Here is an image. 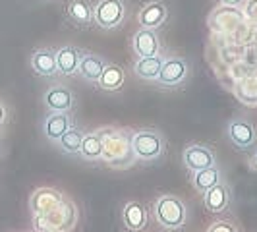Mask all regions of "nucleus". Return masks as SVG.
<instances>
[{
	"mask_svg": "<svg viewBox=\"0 0 257 232\" xmlns=\"http://www.w3.org/2000/svg\"><path fill=\"white\" fill-rule=\"evenodd\" d=\"M134 132L118 128H104L99 130V138L103 145V159L110 168H130L136 165L138 157L134 153L132 145Z\"/></svg>",
	"mask_w": 257,
	"mask_h": 232,
	"instance_id": "nucleus-1",
	"label": "nucleus"
},
{
	"mask_svg": "<svg viewBox=\"0 0 257 232\" xmlns=\"http://www.w3.org/2000/svg\"><path fill=\"white\" fill-rule=\"evenodd\" d=\"M155 220L167 230H180L188 220V207L184 199L174 193H163L153 205Z\"/></svg>",
	"mask_w": 257,
	"mask_h": 232,
	"instance_id": "nucleus-2",
	"label": "nucleus"
},
{
	"mask_svg": "<svg viewBox=\"0 0 257 232\" xmlns=\"http://www.w3.org/2000/svg\"><path fill=\"white\" fill-rule=\"evenodd\" d=\"M76 220L77 209L68 199L43 215H33V222L39 232H68L76 226Z\"/></svg>",
	"mask_w": 257,
	"mask_h": 232,
	"instance_id": "nucleus-3",
	"label": "nucleus"
},
{
	"mask_svg": "<svg viewBox=\"0 0 257 232\" xmlns=\"http://www.w3.org/2000/svg\"><path fill=\"white\" fill-rule=\"evenodd\" d=\"M132 145H134V153L138 157V161H145L151 163L161 159L165 153V145L167 140L165 136L155 128H143L134 132L132 136Z\"/></svg>",
	"mask_w": 257,
	"mask_h": 232,
	"instance_id": "nucleus-4",
	"label": "nucleus"
},
{
	"mask_svg": "<svg viewBox=\"0 0 257 232\" xmlns=\"http://www.w3.org/2000/svg\"><path fill=\"white\" fill-rule=\"evenodd\" d=\"M190 74V64L182 56H170L163 60V68L159 72V77L155 79L163 87H178L184 83V79Z\"/></svg>",
	"mask_w": 257,
	"mask_h": 232,
	"instance_id": "nucleus-5",
	"label": "nucleus"
},
{
	"mask_svg": "<svg viewBox=\"0 0 257 232\" xmlns=\"http://www.w3.org/2000/svg\"><path fill=\"white\" fill-rule=\"evenodd\" d=\"M93 12H95V24L101 29H114L122 24L126 16V6L122 0H99Z\"/></svg>",
	"mask_w": 257,
	"mask_h": 232,
	"instance_id": "nucleus-6",
	"label": "nucleus"
},
{
	"mask_svg": "<svg viewBox=\"0 0 257 232\" xmlns=\"http://www.w3.org/2000/svg\"><path fill=\"white\" fill-rule=\"evenodd\" d=\"M184 165L190 172H197L215 165V151L209 145H201V143H192L184 149Z\"/></svg>",
	"mask_w": 257,
	"mask_h": 232,
	"instance_id": "nucleus-7",
	"label": "nucleus"
},
{
	"mask_svg": "<svg viewBox=\"0 0 257 232\" xmlns=\"http://www.w3.org/2000/svg\"><path fill=\"white\" fill-rule=\"evenodd\" d=\"M226 134H228L230 142L234 143L236 147H240V149H249V147H253L257 142V134H255L253 124L247 122V120H242V118L230 120V124H228V128H226Z\"/></svg>",
	"mask_w": 257,
	"mask_h": 232,
	"instance_id": "nucleus-8",
	"label": "nucleus"
},
{
	"mask_svg": "<svg viewBox=\"0 0 257 232\" xmlns=\"http://www.w3.org/2000/svg\"><path fill=\"white\" fill-rule=\"evenodd\" d=\"M230 186L220 180L217 186L203 193V205L209 213H222L230 205Z\"/></svg>",
	"mask_w": 257,
	"mask_h": 232,
	"instance_id": "nucleus-9",
	"label": "nucleus"
},
{
	"mask_svg": "<svg viewBox=\"0 0 257 232\" xmlns=\"http://www.w3.org/2000/svg\"><path fill=\"white\" fill-rule=\"evenodd\" d=\"M62 201H64V195L58 192V190H54V188H39L31 195L29 205H31L33 215H43V213L54 209V207L58 205V203H62Z\"/></svg>",
	"mask_w": 257,
	"mask_h": 232,
	"instance_id": "nucleus-10",
	"label": "nucleus"
},
{
	"mask_svg": "<svg viewBox=\"0 0 257 232\" xmlns=\"http://www.w3.org/2000/svg\"><path fill=\"white\" fill-rule=\"evenodd\" d=\"M72 126L74 124H72V118L68 112H51L43 122V134L49 142L56 143L64 136V132H68Z\"/></svg>",
	"mask_w": 257,
	"mask_h": 232,
	"instance_id": "nucleus-11",
	"label": "nucleus"
},
{
	"mask_svg": "<svg viewBox=\"0 0 257 232\" xmlns=\"http://www.w3.org/2000/svg\"><path fill=\"white\" fill-rule=\"evenodd\" d=\"M45 104L51 112H68L74 106V93L62 85L51 87L45 93Z\"/></svg>",
	"mask_w": 257,
	"mask_h": 232,
	"instance_id": "nucleus-12",
	"label": "nucleus"
},
{
	"mask_svg": "<svg viewBox=\"0 0 257 232\" xmlns=\"http://www.w3.org/2000/svg\"><path fill=\"white\" fill-rule=\"evenodd\" d=\"M81 54L83 51H79L74 45H66L62 49L56 51V68H58V74L62 76H74L77 74V66L81 60Z\"/></svg>",
	"mask_w": 257,
	"mask_h": 232,
	"instance_id": "nucleus-13",
	"label": "nucleus"
},
{
	"mask_svg": "<svg viewBox=\"0 0 257 232\" xmlns=\"http://www.w3.org/2000/svg\"><path fill=\"white\" fill-rule=\"evenodd\" d=\"M31 68L33 72L43 77H52L58 74L56 68V52L52 49H37L31 56Z\"/></svg>",
	"mask_w": 257,
	"mask_h": 232,
	"instance_id": "nucleus-14",
	"label": "nucleus"
},
{
	"mask_svg": "<svg viewBox=\"0 0 257 232\" xmlns=\"http://www.w3.org/2000/svg\"><path fill=\"white\" fill-rule=\"evenodd\" d=\"M159 51H161V43H159L155 29H145L143 27L142 31L136 33V37H134V52L140 58H143V56H157Z\"/></svg>",
	"mask_w": 257,
	"mask_h": 232,
	"instance_id": "nucleus-15",
	"label": "nucleus"
},
{
	"mask_svg": "<svg viewBox=\"0 0 257 232\" xmlns=\"http://www.w3.org/2000/svg\"><path fill=\"white\" fill-rule=\"evenodd\" d=\"M168 16L167 4L165 2H149L145 4L140 12V24L145 29H157L165 24Z\"/></svg>",
	"mask_w": 257,
	"mask_h": 232,
	"instance_id": "nucleus-16",
	"label": "nucleus"
},
{
	"mask_svg": "<svg viewBox=\"0 0 257 232\" xmlns=\"http://www.w3.org/2000/svg\"><path fill=\"white\" fill-rule=\"evenodd\" d=\"M66 14L70 18L72 24H76L77 27H89L95 22V12L87 0H72L66 6Z\"/></svg>",
	"mask_w": 257,
	"mask_h": 232,
	"instance_id": "nucleus-17",
	"label": "nucleus"
},
{
	"mask_svg": "<svg viewBox=\"0 0 257 232\" xmlns=\"http://www.w3.org/2000/svg\"><path fill=\"white\" fill-rule=\"evenodd\" d=\"M122 220L130 232L143 230L147 224V209L138 201H128L122 211Z\"/></svg>",
	"mask_w": 257,
	"mask_h": 232,
	"instance_id": "nucleus-18",
	"label": "nucleus"
},
{
	"mask_svg": "<svg viewBox=\"0 0 257 232\" xmlns=\"http://www.w3.org/2000/svg\"><path fill=\"white\" fill-rule=\"evenodd\" d=\"M104 62L99 54H91V52H83L81 54V60H79V66H77V74L79 77H83L85 81H97L101 74H103Z\"/></svg>",
	"mask_w": 257,
	"mask_h": 232,
	"instance_id": "nucleus-19",
	"label": "nucleus"
},
{
	"mask_svg": "<svg viewBox=\"0 0 257 232\" xmlns=\"http://www.w3.org/2000/svg\"><path fill=\"white\" fill-rule=\"evenodd\" d=\"M124 77L126 76H124L122 66L106 64L103 70V74H101V77L97 79V83H99V87L104 91H116L124 85Z\"/></svg>",
	"mask_w": 257,
	"mask_h": 232,
	"instance_id": "nucleus-20",
	"label": "nucleus"
},
{
	"mask_svg": "<svg viewBox=\"0 0 257 232\" xmlns=\"http://www.w3.org/2000/svg\"><path fill=\"white\" fill-rule=\"evenodd\" d=\"M192 174H193V188L199 193H205L207 190H211L213 186H217L222 180V174H220V170L215 165L209 168H203V170H197V172H192Z\"/></svg>",
	"mask_w": 257,
	"mask_h": 232,
	"instance_id": "nucleus-21",
	"label": "nucleus"
},
{
	"mask_svg": "<svg viewBox=\"0 0 257 232\" xmlns=\"http://www.w3.org/2000/svg\"><path fill=\"white\" fill-rule=\"evenodd\" d=\"M163 68V58L161 56H143L140 58L136 66H134V72L136 76L147 79V81H155L159 77V72Z\"/></svg>",
	"mask_w": 257,
	"mask_h": 232,
	"instance_id": "nucleus-22",
	"label": "nucleus"
},
{
	"mask_svg": "<svg viewBox=\"0 0 257 232\" xmlns=\"http://www.w3.org/2000/svg\"><path fill=\"white\" fill-rule=\"evenodd\" d=\"M79 155L89 161V163H97L103 159V145H101V138H99V132H93V134H83V142L79 147Z\"/></svg>",
	"mask_w": 257,
	"mask_h": 232,
	"instance_id": "nucleus-23",
	"label": "nucleus"
},
{
	"mask_svg": "<svg viewBox=\"0 0 257 232\" xmlns=\"http://www.w3.org/2000/svg\"><path fill=\"white\" fill-rule=\"evenodd\" d=\"M81 142H83V132L76 126L64 132V136L56 142L58 149L66 155H79V147H81Z\"/></svg>",
	"mask_w": 257,
	"mask_h": 232,
	"instance_id": "nucleus-24",
	"label": "nucleus"
},
{
	"mask_svg": "<svg viewBox=\"0 0 257 232\" xmlns=\"http://www.w3.org/2000/svg\"><path fill=\"white\" fill-rule=\"evenodd\" d=\"M236 97L245 104H257V77H244L236 85Z\"/></svg>",
	"mask_w": 257,
	"mask_h": 232,
	"instance_id": "nucleus-25",
	"label": "nucleus"
},
{
	"mask_svg": "<svg viewBox=\"0 0 257 232\" xmlns=\"http://www.w3.org/2000/svg\"><path fill=\"white\" fill-rule=\"evenodd\" d=\"M207 232H238V228L232 224L230 220H217V222H213L209 226Z\"/></svg>",
	"mask_w": 257,
	"mask_h": 232,
	"instance_id": "nucleus-26",
	"label": "nucleus"
},
{
	"mask_svg": "<svg viewBox=\"0 0 257 232\" xmlns=\"http://www.w3.org/2000/svg\"><path fill=\"white\" fill-rule=\"evenodd\" d=\"M245 16L251 20V22H255L257 24V0H247L245 2Z\"/></svg>",
	"mask_w": 257,
	"mask_h": 232,
	"instance_id": "nucleus-27",
	"label": "nucleus"
},
{
	"mask_svg": "<svg viewBox=\"0 0 257 232\" xmlns=\"http://www.w3.org/2000/svg\"><path fill=\"white\" fill-rule=\"evenodd\" d=\"M224 6H240L244 0H220Z\"/></svg>",
	"mask_w": 257,
	"mask_h": 232,
	"instance_id": "nucleus-28",
	"label": "nucleus"
},
{
	"mask_svg": "<svg viewBox=\"0 0 257 232\" xmlns=\"http://www.w3.org/2000/svg\"><path fill=\"white\" fill-rule=\"evenodd\" d=\"M4 118H6V108H4V104L0 103V124L4 122Z\"/></svg>",
	"mask_w": 257,
	"mask_h": 232,
	"instance_id": "nucleus-29",
	"label": "nucleus"
},
{
	"mask_svg": "<svg viewBox=\"0 0 257 232\" xmlns=\"http://www.w3.org/2000/svg\"><path fill=\"white\" fill-rule=\"evenodd\" d=\"M253 165L257 167V151H255V155H253Z\"/></svg>",
	"mask_w": 257,
	"mask_h": 232,
	"instance_id": "nucleus-30",
	"label": "nucleus"
}]
</instances>
